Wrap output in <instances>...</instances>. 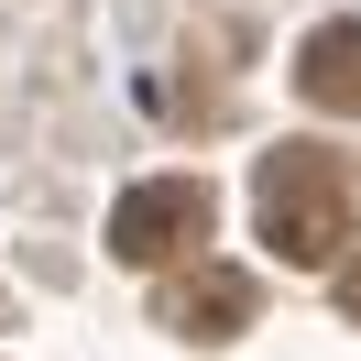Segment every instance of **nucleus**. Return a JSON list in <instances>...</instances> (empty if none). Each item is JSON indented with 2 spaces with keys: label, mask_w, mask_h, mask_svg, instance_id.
<instances>
[{
  "label": "nucleus",
  "mask_w": 361,
  "mask_h": 361,
  "mask_svg": "<svg viewBox=\"0 0 361 361\" xmlns=\"http://www.w3.org/2000/svg\"><path fill=\"white\" fill-rule=\"evenodd\" d=\"M252 208H263L274 263H329L361 219V154H329V142H274L263 176H252Z\"/></svg>",
  "instance_id": "f257e3e1"
},
{
  "label": "nucleus",
  "mask_w": 361,
  "mask_h": 361,
  "mask_svg": "<svg viewBox=\"0 0 361 361\" xmlns=\"http://www.w3.org/2000/svg\"><path fill=\"white\" fill-rule=\"evenodd\" d=\"M339 317L361 329V263H339Z\"/></svg>",
  "instance_id": "39448f33"
},
{
  "label": "nucleus",
  "mask_w": 361,
  "mask_h": 361,
  "mask_svg": "<svg viewBox=\"0 0 361 361\" xmlns=\"http://www.w3.org/2000/svg\"><path fill=\"white\" fill-rule=\"evenodd\" d=\"M295 99L329 121H361V23H317L295 44Z\"/></svg>",
  "instance_id": "20e7f679"
},
{
  "label": "nucleus",
  "mask_w": 361,
  "mask_h": 361,
  "mask_svg": "<svg viewBox=\"0 0 361 361\" xmlns=\"http://www.w3.org/2000/svg\"><path fill=\"white\" fill-rule=\"evenodd\" d=\"M154 329L197 339V350L241 339V329H252V274H241V263H208V252H186V274H164V295H154Z\"/></svg>",
  "instance_id": "7ed1b4c3"
},
{
  "label": "nucleus",
  "mask_w": 361,
  "mask_h": 361,
  "mask_svg": "<svg viewBox=\"0 0 361 361\" xmlns=\"http://www.w3.org/2000/svg\"><path fill=\"white\" fill-rule=\"evenodd\" d=\"M208 219H219V197H208L197 176H142L132 197L110 208V252L142 263V274H164V263H186V252L208 241Z\"/></svg>",
  "instance_id": "f03ea898"
}]
</instances>
